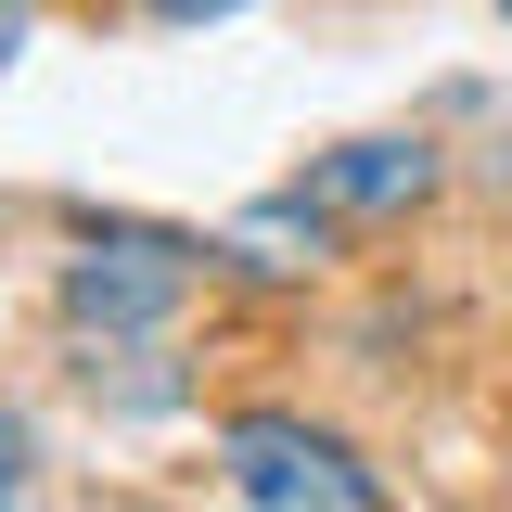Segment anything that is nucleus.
<instances>
[{"instance_id": "obj_1", "label": "nucleus", "mask_w": 512, "mask_h": 512, "mask_svg": "<svg viewBox=\"0 0 512 512\" xmlns=\"http://www.w3.org/2000/svg\"><path fill=\"white\" fill-rule=\"evenodd\" d=\"M218 487L256 512H384V474L359 461L346 436H320V423H282V410H256L218 436Z\"/></svg>"}, {"instance_id": "obj_3", "label": "nucleus", "mask_w": 512, "mask_h": 512, "mask_svg": "<svg viewBox=\"0 0 512 512\" xmlns=\"http://www.w3.org/2000/svg\"><path fill=\"white\" fill-rule=\"evenodd\" d=\"M436 192V141H333L308 154V180H295V218H410Z\"/></svg>"}, {"instance_id": "obj_4", "label": "nucleus", "mask_w": 512, "mask_h": 512, "mask_svg": "<svg viewBox=\"0 0 512 512\" xmlns=\"http://www.w3.org/2000/svg\"><path fill=\"white\" fill-rule=\"evenodd\" d=\"M39 487V436H26V410H0V512Z\"/></svg>"}, {"instance_id": "obj_5", "label": "nucleus", "mask_w": 512, "mask_h": 512, "mask_svg": "<svg viewBox=\"0 0 512 512\" xmlns=\"http://www.w3.org/2000/svg\"><path fill=\"white\" fill-rule=\"evenodd\" d=\"M128 13H154V26H218V13H244V0H128Z\"/></svg>"}, {"instance_id": "obj_6", "label": "nucleus", "mask_w": 512, "mask_h": 512, "mask_svg": "<svg viewBox=\"0 0 512 512\" xmlns=\"http://www.w3.org/2000/svg\"><path fill=\"white\" fill-rule=\"evenodd\" d=\"M13 52H26V0H0V64H13Z\"/></svg>"}, {"instance_id": "obj_2", "label": "nucleus", "mask_w": 512, "mask_h": 512, "mask_svg": "<svg viewBox=\"0 0 512 512\" xmlns=\"http://www.w3.org/2000/svg\"><path fill=\"white\" fill-rule=\"evenodd\" d=\"M180 295H192V244H154V231H103L64 256V333H90V346H154Z\"/></svg>"}, {"instance_id": "obj_7", "label": "nucleus", "mask_w": 512, "mask_h": 512, "mask_svg": "<svg viewBox=\"0 0 512 512\" xmlns=\"http://www.w3.org/2000/svg\"><path fill=\"white\" fill-rule=\"evenodd\" d=\"M500 26H512V0H500Z\"/></svg>"}]
</instances>
